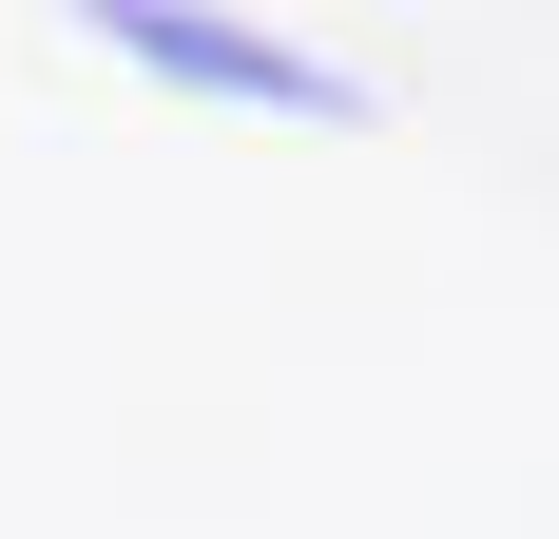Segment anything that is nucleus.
I'll return each mask as SVG.
<instances>
[{
    "mask_svg": "<svg viewBox=\"0 0 559 539\" xmlns=\"http://www.w3.org/2000/svg\"><path fill=\"white\" fill-rule=\"evenodd\" d=\"M78 39H97L116 77L193 97V116H289V135H367V116H386L329 39H289V20H231V0H78Z\"/></svg>",
    "mask_w": 559,
    "mask_h": 539,
    "instance_id": "1",
    "label": "nucleus"
}]
</instances>
